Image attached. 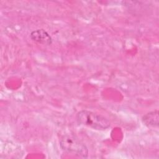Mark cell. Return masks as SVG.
Returning a JSON list of instances; mask_svg holds the SVG:
<instances>
[{
	"instance_id": "2",
	"label": "cell",
	"mask_w": 159,
	"mask_h": 159,
	"mask_svg": "<svg viewBox=\"0 0 159 159\" xmlns=\"http://www.w3.org/2000/svg\"><path fill=\"white\" fill-rule=\"evenodd\" d=\"M61 148L66 153L81 158H87L88 148L76 136L73 134H66L60 140Z\"/></svg>"
},
{
	"instance_id": "4",
	"label": "cell",
	"mask_w": 159,
	"mask_h": 159,
	"mask_svg": "<svg viewBox=\"0 0 159 159\" xmlns=\"http://www.w3.org/2000/svg\"><path fill=\"white\" fill-rule=\"evenodd\" d=\"M142 122L148 127H158L159 125L158 111H151L144 115L142 117Z\"/></svg>"
},
{
	"instance_id": "1",
	"label": "cell",
	"mask_w": 159,
	"mask_h": 159,
	"mask_svg": "<svg viewBox=\"0 0 159 159\" xmlns=\"http://www.w3.org/2000/svg\"><path fill=\"white\" fill-rule=\"evenodd\" d=\"M76 119L79 125L99 130H106L111 125L110 121L106 117L87 110L79 111L76 116Z\"/></svg>"
},
{
	"instance_id": "3",
	"label": "cell",
	"mask_w": 159,
	"mask_h": 159,
	"mask_svg": "<svg viewBox=\"0 0 159 159\" xmlns=\"http://www.w3.org/2000/svg\"><path fill=\"white\" fill-rule=\"evenodd\" d=\"M30 37L32 40L43 45H48L52 43L51 36L44 29H37L32 31Z\"/></svg>"
}]
</instances>
